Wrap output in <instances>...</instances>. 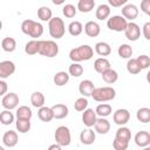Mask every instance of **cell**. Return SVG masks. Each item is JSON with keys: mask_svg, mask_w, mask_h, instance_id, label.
I'll return each mask as SVG.
<instances>
[{"mask_svg": "<svg viewBox=\"0 0 150 150\" xmlns=\"http://www.w3.org/2000/svg\"><path fill=\"white\" fill-rule=\"evenodd\" d=\"M94 56V49L89 45H81L73 48L69 52V59L74 63H80L82 61H88Z\"/></svg>", "mask_w": 150, "mask_h": 150, "instance_id": "obj_1", "label": "cell"}, {"mask_svg": "<svg viewBox=\"0 0 150 150\" xmlns=\"http://www.w3.org/2000/svg\"><path fill=\"white\" fill-rule=\"evenodd\" d=\"M21 30L23 34L33 38V40H36L43 34V26L40 22H36L30 19H26L21 23Z\"/></svg>", "mask_w": 150, "mask_h": 150, "instance_id": "obj_2", "label": "cell"}, {"mask_svg": "<svg viewBox=\"0 0 150 150\" xmlns=\"http://www.w3.org/2000/svg\"><path fill=\"white\" fill-rule=\"evenodd\" d=\"M48 30H49L50 36L56 40L63 38V35L66 33V26H64L63 20L59 16L52 18L48 22Z\"/></svg>", "mask_w": 150, "mask_h": 150, "instance_id": "obj_3", "label": "cell"}, {"mask_svg": "<svg viewBox=\"0 0 150 150\" xmlns=\"http://www.w3.org/2000/svg\"><path fill=\"white\" fill-rule=\"evenodd\" d=\"M116 96V90L112 87H100L95 88L91 94V97L96 102H108L114 100Z\"/></svg>", "mask_w": 150, "mask_h": 150, "instance_id": "obj_4", "label": "cell"}, {"mask_svg": "<svg viewBox=\"0 0 150 150\" xmlns=\"http://www.w3.org/2000/svg\"><path fill=\"white\" fill-rule=\"evenodd\" d=\"M39 54L46 57H55L59 54V46L53 40H42L40 41Z\"/></svg>", "mask_w": 150, "mask_h": 150, "instance_id": "obj_5", "label": "cell"}, {"mask_svg": "<svg viewBox=\"0 0 150 150\" xmlns=\"http://www.w3.org/2000/svg\"><path fill=\"white\" fill-rule=\"evenodd\" d=\"M54 138L56 141V144H59L60 146H68L71 142L70 130L66 125H60L55 130Z\"/></svg>", "mask_w": 150, "mask_h": 150, "instance_id": "obj_6", "label": "cell"}, {"mask_svg": "<svg viewBox=\"0 0 150 150\" xmlns=\"http://www.w3.org/2000/svg\"><path fill=\"white\" fill-rule=\"evenodd\" d=\"M127 25H128V21L122 15H112L107 21L108 28L115 32H124L127 28Z\"/></svg>", "mask_w": 150, "mask_h": 150, "instance_id": "obj_7", "label": "cell"}, {"mask_svg": "<svg viewBox=\"0 0 150 150\" xmlns=\"http://www.w3.org/2000/svg\"><path fill=\"white\" fill-rule=\"evenodd\" d=\"M124 34L129 41H137L141 36V28L135 22H128L127 28L124 30Z\"/></svg>", "mask_w": 150, "mask_h": 150, "instance_id": "obj_8", "label": "cell"}, {"mask_svg": "<svg viewBox=\"0 0 150 150\" xmlns=\"http://www.w3.org/2000/svg\"><path fill=\"white\" fill-rule=\"evenodd\" d=\"M2 107L5 108V110H12L15 109L19 104V96L15 93H7L1 101Z\"/></svg>", "mask_w": 150, "mask_h": 150, "instance_id": "obj_9", "label": "cell"}, {"mask_svg": "<svg viewBox=\"0 0 150 150\" xmlns=\"http://www.w3.org/2000/svg\"><path fill=\"white\" fill-rule=\"evenodd\" d=\"M112 120L115 124L120 127H124L130 120V112L127 109H117L112 115Z\"/></svg>", "mask_w": 150, "mask_h": 150, "instance_id": "obj_10", "label": "cell"}, {"mask_svg": "<svg viewBox=\"0 0 150 150\" xmlns=\"http://www.w3.org/2000/svg\"><path fill=\"white\" fill-rule=\"evenodd\" d=\"M122 16L128 21L132 22L137 16H138V8L134 4H127L122 7Z\"/></svg>", "mask_w": 150, "mask_h": 150, "instance_id": "obj_11", "label": "cell"}, {"mask_svg": "<svg viewBox=\"0 0 150 150\" xmlns=\"http://www.w3.org/2000/svg\"><path fill=\"white\" fill-rule=\"evenodd\" d=\"M15 71V64L12 61H1L0 62V80L7 79L11 75H13Z\"/></svg>", "mask_w": 150, "mask_h": 150, "instance_id": "obj_12", "label": "cell"}, {"mask_svg": "<svg viewBox=\"0 0 150 150\" xmlns=\"http://www.w3.org/2000/svg\"><path fill=\"white\" fill-rule=\"evenodd\" d=\"M96 120H97V116H96V112L94 111V109L87 108V109L82 112V123H83L87 128L94 127Z\"/></svg>", "mask_w": 150, "mask_h": 150, "instance_id": "obj_13", "label": "cell"}, {"mask_svg": "<svg viewBox=\"0 0 150 150\" xmlns=\"http://www.w3.org/2000/svg\"><path fill=\"white\" fill-rule=\"evenodd\" d=\"M95 90V86L90 80H83L79 84V91L82 95V97H89L91 96L93 91Z\"/></svg>", "mask_w": 150, "mask_h": 150, "instance_id": "obj_14", "label": "cell"}, {"mask_svg": "<svg viewBox=\"0 0 150 150\" xmlns=\"http://www.w3.org/2000/svg\"><path fill=\"white\" fill-rule=\"evenodd\" d=\"M134 141H135L136 145L139 146V148L149 146L150 145V134L145 130H141L135 135Z\"/></svg>", "mask_w": 150, "mask_h": 150, "instance_id": "obj_15", "label": "cell"}, {"mask_svg": "<svg viewBox=\"0 0 150 150\" xmlns=\"http://www.w3.org/2000/svg\"><path fill=\"white\" fill-rule=\"evenodd\" d=\"M95 138H96V135H95V131L90 128H87V129H83L80 134V141L82 144L84 145H90L95 142Z\"/></svg>", "mask_w": 150, "mask_h": 150, "instance_id": "obj_16", "label": "cell"}, {"mask_svg": "<svg viewBox=\"0 0 150 150\" xmlns=\"http://www.w3.org/2000/svg\"><path fill=\"white\" fill-rule=\"evenodd\" d=\"M18 142H19V137H18V134L14 130H8L2 136V143L8 148L15 146L18 144Z\"/></svg>", "mask_w": 150, "mask_h": 150, "instance_id": "obj_17", "label": "cell"}, {"mask_svg": "<svg viewBox=\"0 0 150 150\" xmlns=\"http://www.w3.org/2000/svg\"><path fill=\"white\" fill-rule=\"evenodd\" d=\"M94 128H95V131L101 134V135H105L109 132L110 130V123L107 118L104 117H98L94 124Z\"/></svg>", "mask_w": 150, "mask_h": 150, "instance_id": "obj_18", "label": "cell"}, {"mask_svg": "<svg viewBox=\"0 0 150 150\" xmlns=\"http://www.w3.org/2000/svg\"><path fill=\"white\" fill-rule=\"evenodd\" d=\"M52 111H53V116L54 118L56 120H62L64 117L68 116V107L66 104H62V103H57V104H54L52 107Z\"/></svg>", "mask_w": 150, "mask_h": 150, "instance_id": "obj_19", "label": "cell"}, {"mask_svg": "<svg viewBox=\"0 0 150 150\" xmlns=\"http://www.w3.org/2000/svg\"><path fill=\"white\" fill-rule=\"evenodd\" d=\"M84 33L89 38H96L101 33V27L96 21H88L84 25Z\"/></svg>", "mask_w": 150, "mask_h": 150, "instance_id": "obj_20", "label": "cell"}, {"mask_svg": "<svg viewBox=\"0 0 150 150\" xmlns=\"http://www.w3.org/2000/svg\"><path fill=\"white\" fill-rule=\"evenodd\" d=\"M94 68H95V70H96L97 73L102 74V73H104L105 70L110 69V68H111V64H110V62H109L108 59H105V57H98V59H96L95 62H94Z\"/></svg>", "mask_w": 150, "mask_h": 150, "instance_id": "obj_21", "label": "cell"}, {"mask_svg": "<svg viewBox=\"0 0 150 150\" xmlns=\"http://www.w3.org/2000/svg\"><path fill=\"white\" fill-rule=\"evenodd\" d=\"M38 117L42 121V122H50L53 118H54V116H53V111H52V108H49V107H41V108H39V110H38Z\"/></svg>", "mask_w": 150, "mask_h": 150, "instance_id": "obj_22", "label": "cell"}, {"mask_svg": "<svg viewBox=\"0 0 150 150\" xmlns=\"http://www.w3.org/2000/svg\"><path fill=\"white\" fill-rule=\"evenodd\" d=\"M110 7H109V5H107V4H101L98 7H97V9H96V12H95V15H96V19H98V20H107L109 16H110Z\"/></svg>", "mask_w": 150, "mask_h": 150, "instance_id": "obj_23", "label": "cell"}, {"mask_svg": "<svg viewBox=\"0 0 150 150\" xmlns=\"http://www.w3.org/2000/svg\"><path fill=\"white\" fill-rule=\"evenodd\" d=\"M45 102H46V98H45V95L41 91H34L30 95V103H32L33 107L39 109V108L45 105Z\"/></svg>", "mask_w": 150, "mask_h": 150, "instance_id": "obj_24", "label": "cell"}, {"mask_svg": "<svg viewBox=\"0 0 150 150\" xmlns=\"http://www.w3.org/2000/svg\"><path fill=\"white\" fill-rule=\"evenodd\" d=\"M1 48L7 52V53H12L16 49V41L14 38H11V36H6L5 39H2L1 41Z\"/></svg>", "mask_w": 150, "mask_h": 150, "instance_id": "obj_25", "label": "cell"}, {"mask_svg": "<svg viewBox=\"0 0 150 150\" xmlns=\"http://www.w3.org/2000/svg\"><path fill=\"white\" fill-rule=\"evenodd\" d=\"M95 7V1L94 0H80L77 2V8L81 13H89L94 9Z\"/></svg>", "mask_w": 150, "mask_h": 150, "instance_id": "obj_26", "label": "cell"}, {"mask_svg": "<svg viewBox=\"0 0 150 150\" xmlns=\"http://www.w3.org/2000/svg\"><path fill=\"white\" fill-rule=\"evenodd\" d=\"M95 52H96L100 56H108V55H110V53H111V47H110L109 43L101 41V42H97V43L95 45Z\"/></svg>", "mask_w": 150, "mask_h": 150, "instance_id": "obj_27", "label": "cell"}, {"mask_svg": "<svg viewBox=\"0 0 150 150\" xmlns=\"http://www.w3.org/2000/svg\"><path fill=\"white\" fill-rule=\"evenodd\" d=\"M53 81H54V84L59 86V87H62V86H66L69 81V74L66 73V71H57L54 77H53Z\"/></svg>", "mask_w": 150, "mask_h": 150, "instance_id": "obj_28", "label": "cell"}, {"mask_svg": "<svg viewBox=\"0 0 150 150\" xmlns=\"http://www.w3.org/2000/svg\"><path fill=\"white\" fill-rule=\"evenodd\" d=\"M40 48V41L39 40H30L25 46V53L27 55H35L39 53Z\"/></svg>", "mask_w": 150, "mask_h": 150, "instance_id": "obj_29", "label": "cell"}, {"mask_svg": "<svg viewBox=\"0 0 150 150\" xmlns=\"http://www.w3.org/2000/svg\"><path fill=\"white\" fill-rule=\"evenodd\" d=\"M101 75H102L103 81H104L105 83H108V84H112V83H115V82L118 80V74H117V71L114 70V69H111V68L108 69V70H105V71L102 73Z\"/></svg>", "mask_w": 150, "mask_h": 150, "instance_id": "obj_30", "label": "cell"}, {"mask_svg": "<svg viewBox=\"0 0 150 150\" xmlns=\"http://www.w3.org/2000/svg\"><path fill=\"white\" fill-rule=\"evenodd\" d=\"M111 111H112V108H111V105L108 104V103H101V104H98V105L96 107V109H95L96 116L104 117V118H105L107 116H109V115L111 114Z\"/></svg>", "mask_w": 150, "mask_h": 150, "instance_id": "obj_31", "label": "cell"}, {"mask_svg": "<svg viewBox=\"0 0 150 150\" xmlns=\"http://www.w3.org/2000/svg\"><path fill=\"white\" fill-rule=\"evenodd\" d=\"M115 138L117 139H121V141H125V142H129L131 139V131L129 128L127 127H120L117 130H116V136Z\"/></svg>", "mask_w": 150, "mask_h": 150, "instance_id": "obj_32", "label": "cell"}, {"mask_svg": "<svg viewBox=\"0 0 150 150\" xmlns=\"http://www.w3.org/2000/svg\"><path fill=\"white\" fill-rule=\"evenodd\" d=\"M16 130L20 134H26L30 130V120H22V118H16L15 122Z\"/></svg>", "mask_w": 150, "mask_h": 150, "instance_id": "obj_33", "label": "cell"}, {"mask_svg": "<svg viewBox=\"0 0 150 150\" xmlns=\"http://www.w3.org/2000/svg\"><path fill=\"white\" fill-rule=\"evenodd\" d=\"M38 16L41 21H48L53 18V12L49 7L47 6H41L39 9H38Z\"/></svg>", "mask_w": 150, "mask_h": 150, "instance_id": "obj_34", "label": "cell"}, {"mask_svg": "<svg viewBox=\"0 0 150 150\" xmlns=\"http://www.w3.org/2000/svg\"><path fill=\"white\" fill-rule=\"evenodd\" d=\"M68 32L71 36H79L83 32V26L80 21H71L68 25Z\"/></svg>", "mask_w": 150, "mask_h": 150, "instance_id": "obj_35", "label": "cell"}, {"mask_svg": "<svg viewBox=\"0 0 150 150\" xmlns=\"http://www.w3.org/2000/svg\"><path fill=\"white\" fill-rule=\"evenodd\" d=\"M117 53H118V56L121 59H131V56H132V48H131L130 45L123 43V45H121L118 47Z\"/></svg>", "mask_w": 150, "mask_h": 150, "instance_id": "obj_36", "label": "cell"}, {"mask_svg": "<svg viewBox=\"0 0 150 150\" xmlns=\"http://www.w3.org/2000/svg\"><path fill=\"white\" fill-rule=\"evenodd\" d=\"M33 116V112L30 108L27 105H21L16 109V118H22V120H30Z\"/></svg>", "mask_w": 150, "mask_h": 150, "instance_id": "obj_37", "label": "cell"}, {"mask_svg": "<svg viewBox=\"0 0 150 150\" xmlns=\"http://www.w3.org/2000/svg\"><path fill=\"white\" fill-rule=\"evenodd\" d=\"M136 118L142 123L150 122V109L146 108V107H143V108L138 109L137 112H136Z\"/></svg>", "mask_w": 150, "mask_h": 150, "instance_id": "obj_38", "label": "cell"}, {"mask_svg": "<svg viewBox=\"0 0 150 150\" xmlns=\"http://www.w3.org/2000/svg\"><path fill=\"white\" fill-rule=\"evenodd\" d=\"M14 122V115L11 110H4L0 112V123L4 125H9Z\"/></svg>", "mask_w": 150, "mask_h": 150, "instance_id": "obj_39", "label": "cell"}, {"mask_svg": "<svg viewBox=\"0 0 150 150\" xmlns=\"http://www.w3.org/2000/svg\"><path fill=\"white\" fill-rule=\"evenodd\" d=\"M68 74L69 76H74V77H80L83 74V67L80 63H71L68 68Z\"/></svg>", "mask_w": 150, "mask_h": 150, "instance_id": "obj_40", "label": "cell"}, {"mask_svg": "<svg viewBox=\"0 0 150 150\" xmlns=\"http://www.w3.org/2000/svg\"><path fill=\"white\" fill-rule=\"evenodd\" d=\"M127 70L129 74H132V75H136L141 71L137 62H136V59H129L128 62H127Z\"/></svg>", "mask_w": 150, "mask_h": 150, "instance_id": "obj_41", "label": "cell"}, {"mask_svg": "<svg viewBox=\"0 0 150 150\" xmlns=\"http://www.w3.org/2000/svg\"><path fill=\"white\" fill-rule=\"evenodd\" d=\"M76 12H77V9H76L75 6L71 5V4H67V5H64L63 8H62L63 15H64L66 18H68V19L74 18V16L76 15Z\"/></svg>", "mask_w": 150, "mask_h": 150, "instance_id": "obj_42", "label": "cell"}, {"mask_svg": "<svg viewBox=\"0 0 150 150\" xmlns=\"http://www.w3.org/2000/svg\"><path fill=\"white\" fill-rule=\"evenodd\" d=\"M136 62H137V64H138V67H139V69L141 70H143V69H148L149 68V66H150V57L148 56V55H139L137 59H136Z\"/></svg>", "mask_w": 150, "mask_h": 150, "instance_id": "obj_43", "label": "cell"}, {"mask_svg": "<svg viewBox=\"0 0 150 150\" xmlns=\"http://www.w3.org/2000/svg\"><path fill=\"white\" fill-rule=\"evenodd\" d=\"M88 108V100L86 97H79L74 103V109L76 111H84Z\"/></svg>", "mask_w": 150, "mask_h": 150, "instance_id": "obj_44", "label": "cell"}, {"mask_svg": "<svg viewBox=\"0 0 150 150\" xmlns=\"http://www.w3.org/2000/svg\"><path fill=\"white\" fill-rule=\"evenodd\" d=\"M112 146H114L115 150H127L128 146H129V142H125V141H121V139L115 138L112 141Z\"/></svg>", "mask_w": 150, "mask_h": 150, "instance_id": "obj_45", "label": "cell"}, {"mask_svg": "<svg viewBox=\"0 0 150 150\" xmlns=\"http://www.w3.org/2000/svg\"><path fill=\"white\" fill-rule=\"evenodd\" d=\"M141 11L146 15L150 14V0H143L141 2Z\"/></svg>", "mask_w": 150, "mask_h": 150, "instance_id": "obj_46", "label": "cell"}, {"mask_svg": "<svg viewBox=\"0 0 150 150\" xmlns=\"http://www.w3.org/2000/svg\"><path fill=\"white\" fill-rule=\"evenodd\" d=\"M108 4L112 7H122L127 5V0H109Z\"/></svg>", "mask_w": 150, "mask_h": 150, "instance_id": "obj_47", "label": "cell"}, {"mask_svg": "<svg viewBox=\"0 0 150 150\" xmlns=\"http://www.w3.org/2000/svg\"><path fill=\"white\" fill-rule=\"evenodd\" d=\"M143 35L146 40H150V22H145L143 26Z\"/></svg>", "mask_w": 150, "mask_h": 150, "instance_id": "obj_48", "label": "cell"}, {"mask_svg": "<svg viewBox=\"0 0 150 150\" xmlns=\"http://www.w3.org/2000/svg\"><path fill=\"white\" fill-rule=\"evenodd\" d=\"M8 86L4 80H0V96H5L7 94Z\"/></svg>", "mask_w": 150, "mask_h": 150, "instance_id": "obj_49", "label": "cell"}, {"mask_svg": "<svg viewBox=\"0 0 150 150\" xmlns=\"http://www.w3.org/2000/svg\"><path fill=\"white\" fill-rule=\"evenodd\" d=\"M47 150H62V146H60L59 144H52V145H49L48 146V149Z\"/></svg>", "mask_w": 150, "mask_h": 150, "instance_id": "obj_50", "label": "cell"}, {"mask_svg": "<svg viewBox=\"0 0 150 150\" xmlns=\"http://www.w3.org/2000/svg\"><path fill=\"white\" fill-rule=\"evenodd\" d=\"M143 150H150V146H145V148H143Z\"/></svg>", "mask_w": 150, "mask_h": 150, "instance_id": "obj_51", "label": "cell"}, {"mask_svg": "<svg viewBox=\"0 0 150 150\" xmlns=\"http://www.w3.org/2000/svg\"><path fill=\"white\" fill-rule=\"evenodd\" d=\"M2 29V22H1V20H0V30Z\"/></svg>", "mask_w": 150, "mask_h": 150, "instance_id": "obj_52", "label": "cell"}, {"mask_svg": "<svg viewBox=\"0 0 150 150\" xmlns=\"http://www.w3.org/2000/svg\"><path fill=\"white\" fill-rule=\"evenodd\" d=\"M0 150H5V149H4V148H2L1 145H0Z\"/></svg>", "mask_w": 150, "mask_h": 150, "instance_id": "obj_53", "label": "cell"}]
</instances>
